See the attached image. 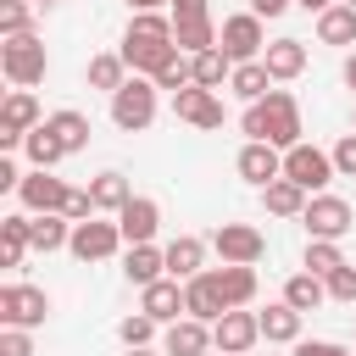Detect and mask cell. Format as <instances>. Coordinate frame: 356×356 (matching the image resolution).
<instances>
[{
    "label": "cell",
    "instance_id": "1",
    "mask_svg": "<svg viewBox=\"0 0 356 356\" xmlns=\"http://www.w3.org/2000/svg\"><path fill=\"white\" fill-rule=\"evenodd\" d=\"M172 56H178V44H172V17H161V11H134L128 33H122V61H128V72L156 78L161 61H172Z\"/></svg>",
    "mask_w": 356,
    "mask_h": 356
},
{
    "label": "cell",
    "instance_id": "2",
    "mask_svg": "<svg viewBox=\"0 0 356 356\" xmlns=\"http://www.w3.org/2000/svg\"><path fill=\"white\" fill-rule=\"evenodd\" d=\"M239 128H245L250 139H267V145L289 150V145H300V106H295V95H289V89H267L261 100H250V106H245Z\"/></svg>",
    "mask_w": 356,
    "mask_h": 356
},
{
    "label": "cell",
    "instance_id": "3",
    "mask_svg": "<svg viewBox=\"0 0 356 356\" xmlns=\"http://www.w3.org/2000/svg\"><path fill=\"white\" fill-rule=\"evenodd\" d=\"M0 72L11 78V89H33V83L50 72V56H44V44H39L33 33H6V44H0Z\"/></svg>",
    "mask_w": 356,
    "mask_h": 356
},
{
    "label": "cell",
    "instance_id": "4",
    "mask_svg": "<svg viewBox=\"0 0 356 356\" xmlns=\"http://www.w3.org/2000/svg\"><path fill=\"white\" fill-rule=\"evenodd\" d=\"M111 122H117L122 134H145V128L156 122V78L134 72V78L111 95Z\"/></svg>",
    "mask_w": 356,
    "mask_h": 356
},
{
    "label": "cell",
    "instance_id": "5",
    "mask_svg": "<svg viewBox=\"0 0 356 356\" xmlns=\"http://www.w3.org/2000/svg\"><path fill=\"white\" fill-rule=\"evenodd\" d=\"M217 50L239 67V61H261V50H267V33H261V17L256 11H239V17H222V28H217Z\"/></svg>",
    "mask_w": 356,
    "mask_h": 356
},
{
    "label": "cell",
    "instance_id": "6",
    "mask_svg": "<svg viewBox=\"0 0 356 356\" xmlns=\"http://www.w3.org/2000/svg\"><path fill=\"white\" fill-rule=\"evenodd\" d=\"M50 317V295L33 284H6L0 289V328H39Z\"/></svg>",
    "mask_w": 356,
    "mask_h": 356
},
{
    "label": "cell",
    "instance_id": "7",
    "mask_svg": "<svg viewBox=\"0 0 356 356\" xmlns=\"http://www.w3.org/2000/svg\"><path fill=\"white\" fill-rule=\"evenodd\" d=\"M39 122H44V117H39V100H33L28 89H11L6 106H0V150H6V156L22 150V139H28Z\"/></svg>",
    "mask_w": 356,
    "mask_h": 356
},
{
    "label": "cell",
    "instance_id": "8",
    "mask_svg": "<svg viewBox=\"0 0 356 356\" xmlns=\"http://www.w3.org/2000/svg\"><path fill=\"white\" fill-rule=\"evenodd\" d=\"M284 178H295L306 195H317V189L334 178V156L300 139V145H289V150H284Z\"/></svg>",
    "mask_w": 356,
    "mask_h": 356
},
{
    "label": "cell",
    "instance_id": "9",
    "mask_svg": "<svg viewBox=\"0 0 356 356\" xmlns=\"http://www.w3.org/2000/svg\"><path fill=\"white\" fill-rule=\"evenodd\" d=\"M300 222L312 228V239H345L356 222H350V206L339 200V195H312L306 200V211H300Z\"/></svg>",
    "mask_w": 356,
    "mask_h": 356
},
{
    "label": "cell",
    "instance_id": "10",
    "mask_svg": "<svg viewBox=\"0 0 356 356\" xmlns=\"http://www.w3.org/2000/svg\"><path fill=\"white\" fill-rule=\"evenodd\" d=\"M117 245H122V228L117 222H100V217L72 222V239H67V250L78 261H106V256H117Z\"/></svg>",
    "mask_w": 356,
    "mask_h": 356
},
{
    "label": "cell",
    "instance_id": "11",
    "mask_svg": "<svg viewBox=\"0 0 356 356\" xmlns=\"http://www.w3.org/2000/svg\"><path fill=\"white\" fill-rule=\"evenodd\" d=\"M211 339H217V350L245 356V350L261 339V317H256V312H245V306H228V312L211 323Z\"/></svg>",
    "mask_w": 356,
    "mask_h": 356
},
{
    "label": "cell",
    "instance_id": "12",
    "mask_svg": "<svg viewBox=\"0 0 356 356\" xmlns=\"http://www.w3.org/2000/svg\"><path fill=\"white\" fill-rule=\"evenodd\" d=\"M211 250H217L222 261H245V267H256L261 250H267V239H261V228H250V222H222V228L211 234Z\"/></svg>",
    "mask_w": 356,
    "mask_h": 356
},
{
    "label": "cell",
    "instance_id": "13",
    "mask_svg": "<svg viewBox=\"0 0 356 356\" xmlns=\"http://www.w3.org/2000/svg\"><path fill=\"white\" fill-rule=\"evenodd\" d=\"M172 117L178 122H195V128H222V100H217V89L189 83V89L172 95Z\"/></svg>",
    "mask_w": 356,
    "mask_h": 356
},
{
    "label": "cell",
    "instance_id": "14",
    "mask_svg": "<svg viewBox=\"0 0 356 356\" xmlns=\"http://www.w3.org/2000/svg\"><path fill=\"white\" fill-rule=\"evenodd\" d=\"M217 339H211V323H200V317H178V323H167V334H161V356H206Z\"/></svg>",
    "mask_w": 356,
    "mask_h": 356
},
{
    "label": "cell",
    "instance_id": "15",
    "mask_svg": "<svg viewBox=\"0 0 356 356\" xmlns=\"http://www.w3.org/2000/svg\"><path fill=\"white\" fill-rule=\"evenodd\" d=\"M234 167H239V178L256 184V189H267L273 178H284V156H278V145H267V139H250Z\"/></svg>",
    "mask_w": 356,
    "mask_h": 356
},
{
    "label": "cell",
    "instance_id": "16",
    "mask_svg": "<svg viewBox=\"0 0 356 356\" xmlns=\"http://www.w3.org/2000/svg\"><path fill=\"white\" fill-rule=\"evenodd\" d=\"M17 200H22L28 211H61V206H67V184H61L50 167H33V172H22Z\"/></svg>",
    "mask_w": 356,
    "mask_h": 356
},
{
    "label": "cell",
    "instance_id": "17",
    "mask_svg": "<svg viewBox=\"0 0 356 356\" xmlns=\"http://www.w3.org/2000/svg\"><path fill=\"white\" fill-rule=\"evenodd\" d=\"M139 312H150L156 323H178L184 312H189V300H184V284L167 273V278H156V284H145L139 289Z\"/></svg>",
    "mask_w": 356,
    "mask_h": 356
},
{
    "label": "cell",
    "instance_id": "18",
    "mask_svg": "<svg viewBox=\"0 0 356 356\" xmlns=\"http://www.w3.org/2000/svg\"><path fill=\"white\" fill-rule=\"evenodd\" d=\"M117 228H122V239H128V245H150V239H156V228H161V206H156L150 195H134V200L117 211Z\"/></svg>",
    "mask_w": 356,
    "mask_h": 356
},
{
    "label": "cell",
    "instance_id": "19",
    "mask_svg": "<svg viewBox=\"0 0 356 356\" xmlns=\"http://www.w3.org/2000/svg\"><path fill=\"white\" fill-rule=\"evenodd\" d=\"M184 300H189V317H200V323H217V317L228 312V300H222V289H217L211 267H206V273H195V278H184Z\"/></svg>",
    "mask_w": 356,
    "mask_h": 356
},
{
    "label": "cell",
    "instance_id": "20",
    "mask_svg": "<svg viewBox=\"0 0 356 356\" xmlns=\"http://www.w3.org/2000/svg\"><path fill=\"white\" fill-rule=\"evenodd\" d=\"M261 67L273 72V83H289V78L306 72V44H300V39H273V44L261 50Z\"/></svg>",
    "mask_w": 356,
    "mask_h": 356
},
{
    "label": "cell",
    "instance_id": "21",
    "mask_svg": "<svg viewBox=\"0 0 356 356\" xmlns=\"http://www.w3.org/2000/svg\"><path fill=\"white\" fill-rule=\"evenodd\" d=\"M122 278L128 284H156V278H167V250H156V245H128V256H122Z\"/></svg>",
    "mask_w": 356,
    "mask_h": 356
},
{
    "label": "cell",
    "instance_id": "22",
    "mask_svg": "<svg viewBox=\"0 0 356 356\" xmlns=\"http://www.w3.org/2000/svg\"><path fill=\"white\" fill-rule=\"evenodd\" d=\"M211 278H217V289H222L228 306H250V300H256V267L222 261V267H211Z\"/></svg>",
    "mask_w": 356,
    "mask_h": 356
},
{
    "label": "cell",
    "instance_id": "23",
    "mask_svg": "<svg viewBox=\"0 0 356 356\" xmlns=\"http://www.w3.org/2000/svg\"><path fill=\"white\" fill-rule=\"evenodd\" d=\"M261 317V339H273V345H295L300 339V317L306 312H295L289 300H273L267 312H256Z\"/></svg>",
    "mask_w": 356,
    "mask_h": 356
},
{
    "label": "cell",
    "instance_id": "24",
    "mask_svg": "<svg viewBox=\"0 0 356 356\" xmlns=\"http://www.w3.org/2000/svg\"><path fill=\"white\" fill-rule=\"evenodd\" d=\"M28 234H33V250H61L67 239H72V217H61V211H33L28 217Z\"/></svg>",
    "mask_w": 356,
    "mask_h": 356
},
{
    "label": "cell",
    "instance_id": "25",
    "mask_svg": "<svg viewBox=\"0 0 356 356\" xmlns=\"http://www.w3.org/2000/svg\"><path fill=\"white\" fill-rule=\"evenodd\" d=\"M33 250V234H28V217L11 211L0 217V267H22V256Z\"/></svg>",
    "mask_w": 356,
    "mask_h": 356
},
{
    "label": "cell",
    "instance_id": "26",
    "mask_svg": "<svg viewBox=\"0 0 356 356\" xmlns=\"http://www.w3.org/2000/svg\"><path fill=\"white\" fill-rule=\"evenodd\" d=\"M167 273H172V278H195V273H206V239L178 234V239L167 245Z\"/></svg>",
    "mask_w": 356,
    "mask_h": 356
},
{
    "label": "cell",
    "instance_id": "27",
    "mask_svg": "<svg viewBox=\"0 0 356 356\" xmlns=\"http://www.w3.org/2000/svg\"><path fill=\"white\" fill-rule=\"evenodd\" d=\"M317 39L323 44H356V6H328V11H317Z\"/></svg>",
    "mask_w": 356,
    "mask_h": 356
},
{
    "label": "cell",
    "instance_id": "28",
    "mask_svg": "<svg viewBox=\"0 0 356 356\" xmlns=\"http://www.w3.org/2000/svg\"><path fill=\"white\" fill-rule=\"evenodd\" d=\"M122 83H128V61H122V50L89 56V89H106V95H117Z\"/></svg>",
    "mask_w": 356,
    "mask_h": 356
},
{
    "label": "cell",
    "instance_id": "29",
    "mask_svg": "<svg viewBox=\"0 0 356 356\" xmlns=\"http://www.w3.org/2000/svg\"><path fill=\"white\" fill-rule=\"evenodd\" d=\"M44 128L67 145V156L89 145V117H83V111H72V106H67V111H50V117H44Z\"/></svg>",
    "mask_w": 356,
    "mask_h": 356
},
{
    "label": "cell",
    "instance_id": "30",
    "mask_svg": "<svg viewBox=\"0 0 356 356\" xmlns=\"http://www.w3.org/2000/svg\"><path fill=\"white\" fill-rule=\"evenodd\" d=\"M89 195H95V211H122L134 200V189H128L122 172H95L89 178Z\"/></svg>",
    "mask_w": 356,
    "mask_h": 356
},
{
    "label": "cell",
    "instance_id": "31",
    "mask_svg": "<svg viewBox=\"0 0 356 356\" xmlns=\"http://www.w3.org/2000/svg\"><path fill=\"white\" fill-rule=\"evenodd\" d=\"M261 200H267L273 217H300V211H306V189H300L295 178H273V184L261 189Z\"/></svg>",
    "mask_w": 356,
    "mask_h": 356
},
{
    "label": "cell",
    "instance_id": "32",
    "mask_svg": "<svg viewBox=\"0 0 356 356\" xmlns=\"http://www.w3.org/2000/svg\"><path fill=\"white\" fill-rule=\"evenodd\" d=\"M172 44H178L184 56H200V50H211V44H217V22H211V17H195V22H172Z\"/></svg>",
    "mask_w": 356,
    "mask_h": 356
},
{
    "label": "cell",
    "instance_id": "33",
    "mask_svg": "<svg viewBox=\"0 0 356 356\" xmlns=\"http://www.w3.org/2000/svg\"><path fill=\"white\" fill-rule=\"evenodd\" d=\"M228 89H234L239 100H261V95L273 89V72H267L261 61H239V67L228 72Z\"/></svg>",
    "mask_w": 356,
    "mask_h": 356
},
{
    "label": "cell",
    "instance_id": "34",
    "mask_svg": "<svg viewBox=\"0 0 356 356\" xmlns=\"http://www.w3.org/2000/svg\"><path fill=\"white\" fill-rule=\"evenodd\" d=\"M284 300H289L295 312H317V306L328 300V284H323L317 273H295V278L284 284Z\"/></svg>",
    "mask_w": 356,
    "mask_h": 356
},
{
    "label": "cell",
    "instance_id": "35",
    "mask_svg": "<svg viewBox=\"0 0 356 356\" xmlns=\"http://www.w3.org/2000/svg\"><path fill=\"white\" fill-rule=\"evenodd\" d=\"M22 156H28V167H56V161L67 156V145H61V139H56V134L39 122V128L22 139Z\"/></svg>",
    "mask_w": 356,
    "mask_h": 356
},
{
    "label": "cell",
    "instance_id": "36",
    "mask_svg": "<svg viewBox=\"0 0 356 356\" xmlns=\"http://www.w3.org/2000/svg\"><path fill=\"white\" fill-rule=\"evenodd\" d=\"M189 67H195V83H200V89H222V78L234 72V61H228L217 44L200 50V56H189Z\"/></svg>",
    "mask_w": 356,
    "mask_h": 356
},
{
    "label": "cell",
    "instance_id": "37",
    "mask_svg": "<svg viewBox=\"0 0 356 356\" xmlns=\"http://www.w3.org/2000/svg\"><path fill=\"white\" fill-rule=\"evenodd\" d=\"M334 267H345V256H339V239H312V245H306V273L328 278Z\"/></svg>",
    "mask_w": 356,
    "mask_h": 356
},
{
    "label": "cell",
    "instance_id": "38",
    "mask_svg": "<svg viewBox=\"0 0 356 356\" xmlns=\"http://www.w3.org/2000/svg\"><path fill=\"white\" fill-rule=\"evenodd\" d=\"M117 339H122L128 350H134V345H150V339H156V317H150V312L122 317V323H117Z\"/></svg>",
    "mask_w": 356,
    "mask_h": 356
},
{
    "label": "cell",
    "instance_id": "39",
    "mask_svg": "<svg viewBox=\"0 0 356 356\" xmlns=\"http://www.w3.org/2000/svg\"><path fill=\"white\" fill-rule=\"evenodd\" d=\"M28 22H33L28 0H0V33H28Z\"/></svg>",
    "mask_w": 356,
    "mask_h": 356
},
{
    "label": "cell",
    "instance_id": "40",
    "mask_svg": "<svg viewBox=\"0 0 356 356\" xmlns=\"http://www.w3.org/2000/svg\"><path fill=\"white\" fill-rule=\"evenodd\" d=\"M323 284H328V300H356V267H350V261H345V267H334Z\"/></svg>",
    "mask_w": 356,
    "mask_h": 356
},
{
    "label": "cell",
    "instance_id": "41",
    "mask_svg": "<svg viewBox=\"0 0 356 356\" xmlns=\"http://www.w3.org/2000/svg\"><path fill=\"white\" fill-rule=\"evenodd\" d=\"M328 156H334V172H345V178H356V128H350V134H345V139H339V145H334Z\"/></svg>",
    "mask_w": 356,
    "mask_h": 356
},
{
    "label": "cell",
    "instance_id": "42",
    "mask_svg": "<svg viewBox=\"0 0 356 356\" xmlns=\"http://www.w3.org/2000/svg\"><path fill=\"white\" fill-rule=\"evenodd\" d=\"M0 356H33L28 328H0Z\"/></svg>",
    "mask_w": 356,
    "mask_h": 356
},
{
    "label": "cell",
    "instance_id": "43",
    "mask_svg": "<svg viewBox=\"0 0 356 356\" xmlns=\"http://www.w3.org/2000/svg\"><path fill=\"white\" fill-rule=\"evenodd\" d=\"M195 17H211V0H172V22H195Z\"/></svg>",
    "mask_w": 356,
    "mask_h": 356
},
{
    "label": "cell",
    "instance_id": "44",
    "mask_svg": "<svg viewBox=\"0 0 356 356\" xmlns=\"http://www.w3.org/2000/svg\"><path fill=\"white\" fill-rule=\"evenodd\" d=\"M295 356H345V345H334V339H295Z\"/></svg>",
    "mask_w": 356,
    "mask_h": 356
},
{
    "label": "cell",
    "instance_id": "45",
    "mask_svg": "<svg viewBox=\"0 0 356 356\" xmlns=\"http://www.w3.org/2000/svg\"><path fill=\"white\" fill-rule=\"evenodd\" d=\"M0 189H22V172H17L11 156H0Z\"/></svg>",
    "mask_w": 356,
    "mask_h": 356
},
{
    "label": "cell",
    "instance_id": "46",
    "mask_svg": "<svg viewBox=\"0 0 356 356\" xmlns=\"http://www.w3.org/2000/svg\"><path fill=\"white\" fill-rule=\"evenodd\" d=\"M289 6H295V0H250V11H256V17H284Z\"/></svg>",
    "mask_w": 356,
    "mask_h": 356
},
{
    "label": "cell",
    "instance_id": "47",
    "mask_svg": "<svg viewBox=\"0 0 356 356\" xmlns=\"http://www.w3.org/2000/svg\"><path fill=\"white\" fill-rule=\"evenodd\" d=\"M161 6H172V0H128V11H161Z\"/></svg>",
    "mask_w": 356,
    "mask_h": 356
},
{
    "label": "cell",
    "instance_id": "48",
    "mask_svg": "<svg viewBox=\"0 0 356 356\" xmlns=\"http://www.w3.org/2000/svg\"><path fill=\"white\" fill-rule=\"evenodd\" d=\"M300 11H328V6H339V0H295Z\"/></svg>",
    "mask_w": 356,
    "mask_h": 356
},
{
    "label": "cell",
    "instance_id": "49",
    "mask_svg": "<svg viewBox=\"0 0 356 356\" xmlns=\"http://www.w3.org/2000/svg\"><path fill=\"white\" fill-rule=\"evenodd\" d=\"M345 83H350V89H356V50H350V56H345Z\"/></svg>",
    "mask_w": 356,
    "mask_h": 356
},
{
    "label": "cell",
    "instance_id": "50",
    "mask_svg": "<svg viewBox=\"0 0 356 356\" xmlns=\"http://www.w3.org/2000/svg\"><path fill=\"white\" fill-rule=\"evenodd\" d=\"M128 356H156V350H145V345H134V350H128Z\"/></svg>",
    "mask_w": 356,
    "mask_h": 356
},
{
    "label": "cell",
    "instance_id": "51",
    "mask_svg": "<svg viewBox=\"0 0 356 356\" xmlns=\"http://www.w3.org/2000/svg\"><path fill=\"white\" fill-rule=\"evenodd\" d=\"M39 6H61V0H39Z\"/></svg>",
    "mask_w": 356,
    "mask_h": 356
},
{
    "label": "cell",
    "instance_id": "52",
    "mask_svg": "<svg viewBox=\"0 0 356 356\" xmlns=\"http://www.w3.org/2000/svg\"><path fill=\"white\" fill-rule=\"evenodd\" d=\"M350 128H356V117H350Z\"/></svg>",
    "mask_w": 356,
    "mask_h": 356
},
{
    "label": "cell",
    "instance_id": "53",
    "mask_svg": "<svg viewBox=\"0 0 356 356\" xmlns=\"http://www.w3.org/2000/svg\"><path fill=\"white\" fill-rule=\"evenodd\" d=\"M217 356H228V350H217Z\"/></svg>",
    "mask_w": 356,
    "mask_h": 356
},
{
    "label": "cell",
    "instance_id": "54",
    "mask_svg": "<svg viewBox=\"0 0 356 356\" xmlns=\"http://www.w3.org/2000/svg\"><path fill=\"white\" fill-rule=\"evenodd\" d=\"M345 6H356V0H345Z\"/></svg>",
    "mask_w": 356,
    "mask_h": 356
},
{
    "label": "cell",
    "instance_id": "55",
    "mask_svg": "<svg viewBox=\"0 0 356 356\" xmlns=\"http://www.w3.org/2000/svg\"><path fill=\"white\" fill-rule=\"evenodd\" d=\"M345 356H350V350H345Z\"/></svg>",
    "mask_w": 356,
    "mask_h": 356
}]
</instances>
